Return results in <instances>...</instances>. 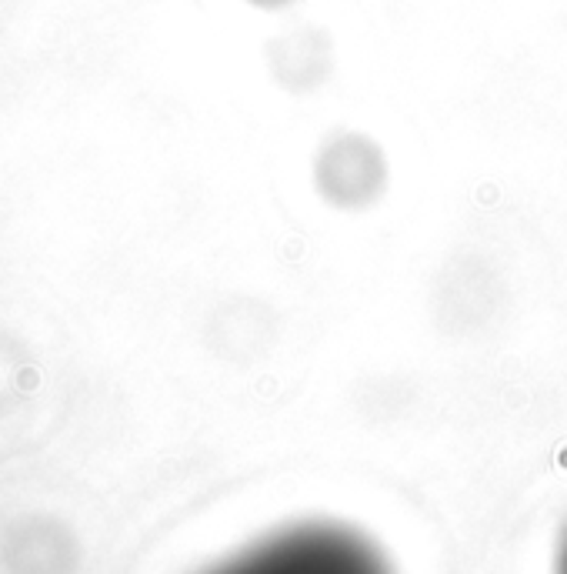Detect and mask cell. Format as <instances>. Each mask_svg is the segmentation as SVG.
<instances>
[{
  "label": "cell",
  "mask_w": 567,
  "mask_h": 574,
  "mask_svg": "<svg viewBox=\"0 0 567 574\" xmlns=\"http://www.w3.org/2000/svg\"><path fill=\"white\" fill-rule=\"evenodd\" d=\"M551 574H567V521L557 535V544H554V558H551Z\"/></svg>",
  "instance_id": "obj_4"
},
{
  "label": "cell",
  "mask_w": 567,
  "mask_h": 574,
  "mask_svg": "<svg viewBox=\"0 0 567 574\" xmlns=\"http://www.w3.org/2000/svg\"><path fill=\"white\" fill-rule=\"evenodd\" d=\"M204 574H397L364 531L337 521H301L257 537Z\"/></svg>",
  "instance_id": "obj_1"
},
{
  "label": "cell",
  "mask_w": 567,
  "mask_h": 574,
  "mask_svg": "<svg viewBox=\"0 0 567 574\" xmlns=\"http://www.w3.org/2000/svg\"><path fill=\"white\" fill-rule=\"evenodd\" d=\"M274 74L284 87L290 90H311L330 74V51L328 34H320L314 27L294 30L287 37H280L270 51Z\"/></svg>",
  "instance_id": "obj_3"
},
{
  "label": "cell",
  "mask_w": 567,
  "mask_h": 574,
  "mask_svg": "<svg viewBox=\"0 0 567 574\" xmlns=\"http://www.w3.org/2000/svg\"><path fill=\"white\" fill-rule=\"evenodd\" d=\"M257 7H284V4H290V0H254Z\"/></svg>",
  "instance_id": "obj_5"
},
{
  "label": "cell",
  "mask_w": 567,
  "mask_h": 574,
  "mask_svg": "<svg viewBox=\"0 0 567 574\" xmlns=\"http://www.w3.org/2000/svg\"><path fill=\"white\" fill-rule=\"evenodd\" d=\"M314 187L337 211H364L378 204L387 187L384 151L357 130H340L317 151Z\"/></svg>",
  "instance_id": "obj_2"
}]
</instances>
